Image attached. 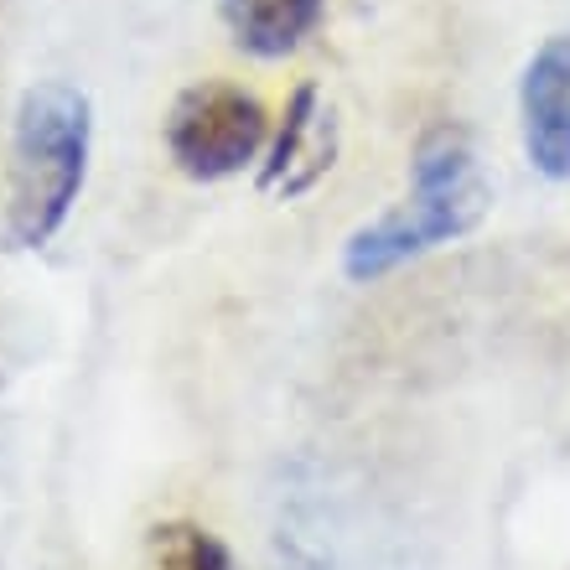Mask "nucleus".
<instances>
[{
	"instance_id": "nucleus-7",
	"label": "nucleus",
	"mask_w": 570,
	"mask_h": 570,
	"mask_svg": "<svg viewBox=\"0 0 570 570\" xmlns=\"http://www.w3.org/2000/svg\"><path fill=\"white\" fill-rule=\"evenodd\" d=\"M140 570H239V566H234V550L208 524L161 519L140 540Z\"/></svg>"
},
{
	"instance_id": "nucleus-3",
	"label": "nucleus",
	"mask_w": 570,
	"mask_h": 570,
	"mask_svg": "<svg viewBox=\"0 0 570 570\" xmlns=\"http://www.w3.org/2000/svg\"><path fill=\"white\" fill-rule=\"evenodd\" d=\"M271 146V109L249 89L203 78L166 109V156L187 181H228L259 166Z\"/></svg>"
},
{
	"instance_id": "nucleus-4",
	"label": "nucleus",
	"mask_w": 570,
	"mask_h": 570,
	"mask_svg": "<svg viewBox=\"0 0 570 570\" xmlns=\"http://www.w3.org/2000/svg\"><path fill=\"white\" fill-rule=\"evenodd\" d=\"M337 161V120H332L327 99L316 83H301L281 109V125H271V146L255 166L259 193L301 197Z\"/></svg>"
},
{
	"instance_id": "nucleus-6",
	"label": "nucleus",
	"mask_w": 570,
	"mask_h": 570,
	"mask_svg": "<svg viewBox=\"0 0 570 570\" xmlns=\"http://www.w3.org/2000/svg\"><path fill=\"white\" fill-rule=\"evenodd\" d=\"M327 0H218L228 42L249 58H285L316 31Z\"/></svg>"
},
{
	"instance_id": "nucleus-5",
	"label": "nucleus",
	"mask_w": 570,
	"mask_h": 570,
	"mask_svg": "<svg viewBox=\"0 0 570 570\" xmlns=\"http://www.w3.org/2000/svg\"><path fill=\"white\" fill-rule=\"evenodd\" d=\"M519 120H524V156L550 181H570V37L529 58L519 83Z\"/></svg>"
},
{
	"instance_id": "nucleus-2",
	"label": "nucleus",
	"mask_w": 570,
	"mask_h": 570,
	"mask_svg": "<svg viewBox=\"0 0 570 570\" xmlns=\"http://www.w3.org/2000/svg\"><path fill=\"white\" fill-rule=\"evenodd\" d=\"M488 203H493V193H488V181L478 171V150H472L466 130L435 125L415 146L405 203L347 234L343 275L358 285L384 281V275L410 265V259H421L431 249H441V244L472 234L482 224Z\"/></svg>"
},
{
	"instance_id": "nucleus-1",
	"label": "nucleus",
	"mask_w": 570,
	"mask_h": 570,
	"mask_svg": "<svg viewBox=\"0 0 570 570\" xmlns=\"http://www.w3.org/2000/svg\"><path fill=\"white\" fill-rule=\"evenodd\" d=\"M94 156L89 94L37 78L16 99L11 125V181H6V239L16 249H47L73 218Z\"/></svg>"
}]
</instances>
